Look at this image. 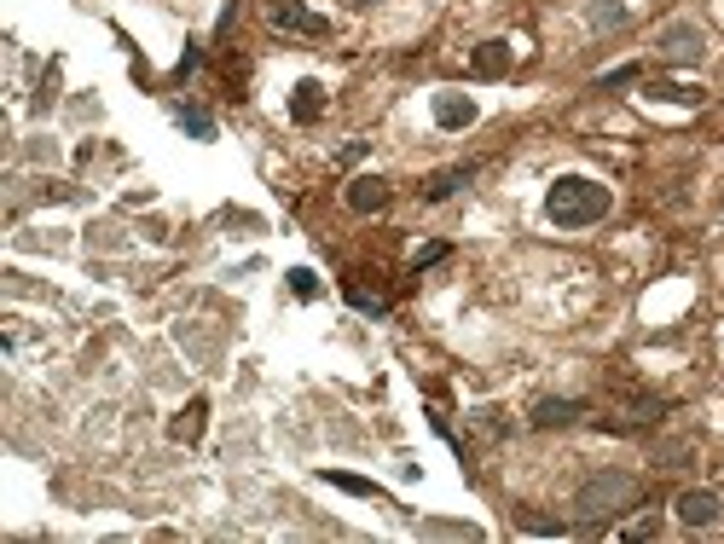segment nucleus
<instances>
[{"mask_svg":"<svg viewBox=\"0 0 724 544\" xmlns=\"http://www.w3.org/2000/svg\"><path fill=\"white\" fill-rule=\"evenodd\" d=\"M609 186L603 180H585V174H562L557 186L545 191V215H551V226H562V232H580V226H597V220L609 215Z\"/></svg>","mask_w":724,"mask_h":544,"instance_id":"nucleus-1","label":"nucleus"},{"mask_svg":"<svg viewBox=\"0 0 724 544\" xmlns=\"http://www.w3.org/2000/svg\"><path fill=\"white\" fill-rule=\"evenodd\" d=\"M638 475H626V469H603V475H591L580 492H574V516L585 527H597V521L620 516V510H632L638 504Z\"/></svg>","mask_w":724,"mask_h":544,"instance_id":"nucleus-2","label":"nucleus"},{"mask_svg":"<svg viewBox=\"0 0 724 544\" xmlns=\"http://www.w3.org/2000/svg\"><path fill=\"white\" fill-rule=\"evenodd\" d=\"M267 24L273 29H290V35H331V24L313 12V6H302V0H267Z\"/></svg>","mask_w":724,"mask_h":544,"instance_id":"nucleus-3","label":"nucleus"},{"mask_svg":"<svg viewBox=\"0 0 724 544\" xmlns=\"http://www.w3.org/2000/svg\"><path fill=\"white\" fill-rule=\"evenodd\" d=\"M655 47H661V58H667V64H701V53H707V35H701L696 24H667Z\"/></svg>","mask_w":724,"mask_h":544,"instance_id":"nucleus-4","label":"nucleus"},{"mask_svg":"<svg viewBox=\"0 0 724 544\" xmlns=\"http://www.w3.org/2000/svg\"><path fill=\"white\" fill-rule=\"evenodd\" d=\"M678 521H684V527H719L724 521V498L713 487L678 492Z\"/></svg>","mask_w":724,"mask_h":544,"instance_id":"nucleus-5","label":"nucleus"},{"mask_svg":"<svg viewBox=\"0 0 724 544\" xmlns=\"http://www.w3.org/2000/svg\"><path fill=\"white\" fill-rule=\"evenodd\" d=\"M470 122H475V99H470V93H452V87H441V93H435V128L458 134V128H470Z\"/></svg>","mask_w":724,"mask_h":544,"instance_id":"nucleus-6","label":"nucleus"},{"mask_svg":"<svg viewBox=\"0 0 724 544\" xmlns=\"http://www.w3.org/2000/svg\"><path fill=\"white\" fill-rule=\"evenodd\" d=\"M383 203H389V180H377V174L348 180V209H354V215H377Z\"/></svg>","mask_w":724,"mask_h":544,"instance_id":"nucleus-7","label":"nucleus"},{"mask_svg":"<svg viewBox=\"0 0 724 544\" xmlns=\"http://www.w3.org/2000/svg\"><path fill=\"white\" fill-rule=\"evenodd\" d=\"M574 417H585V406L580 400H533V429H568Z\"/></svg>","mask_w":724,"mask_h":544,"instance_id":"nucleus-8","label":"nucleus"},{"mask_svg":"<svg viewBox=\"0 0 724 544\" xmlns=\"http://www.w3.org/2000/svg\"><path fill=\"white\" fill-rule=\"evenodd\" d=\"M510 58H516V47H510V41H481V47H475V76H487V82H493V76H504V70H510Z\"/></svg>","mask_w":724,"mask_h":544,"instance_id":"nucleus-9","label":"nucleus"},{"mask_svg":"<svg viewBox=\"0 0 724 544\" xmlns=\"http://www.w3.org/2000/svg\"><path fill=\"white\" fill-rule=\"evenodd\" d=\"M464 180H475V168H470V163L441 168V174H429V180H423V197H429V203H446V197H452V191L464 186Z\"/></svg>","mask_w":724,"mask_h":544,"instance_id":"nucleus-10","label":"nucleus"},{"mask_svg":"<svg viewBox=\"0 0 724 544\" xmlns=\"http://www.w3.org/2000/svg\"><path fill=\"white\" fill-rule=\"evenodd\" d=\"M319 110H325V87L319 82H296V93H290V116H296V122H319Z\"/></svg>","mask_w":724,"mask_h":544,"instance_id":"nucleus-11","label":"nucleus"},{"mask_svg":"<svg viewBox=\"0 0 724 544\" xmlns=\"http://www.w3.org/2000/svg\"><path fill=\"white\" fill-rule=\"evenodd\" d=\"M585 18H591V29H620L626 24V6H620V0H591Z\"/></svg>","mask_w":724,"mask_h":544,"instance_id":"nucleus-12","label":"nucleus"},{"mask_svg":"<svg viewBox=\"0 0 724 544\" xmlns=\"http://www.w3.org/2000/svg\"><path fill=\"white\" fill-rule=\"evenodd\" d=\"M649 99H667V105H701L707 93H701V87H684V82H655L649 87Z\"/></svg>","mask_w":724,"mask_h":544,"instance_id":"nucleus-13","label":"nucleus"},{"mask_svg":"<svg viewBox=\"0 0 724 544\" xmlns=\"http://www.w3.org/2000/svg\"><path fill=\"white\" fill-rule=\"evenodd\" d=\"M203 417H209V406H203V400H192V406L180 411V423H174L168 435H174V440H197V435H203Z\"/></svg>","mask_w":724,"mask_h":544,"instance_id":"nucleus-14","label":"nucleus"},{"mask_svg":"<svg viewBox=\"0 0 724 544\" xmlns=\"http://www.w3.org/2000/svg\"><path fill=\"white\" fill-rule=\"evenodd\" d=\"M325 481H331V487H342V492H354V498H383V487H371V481H360V475H325Z\"/></svg>","mask_w":724,"mask_h":544,"instance_id":"nucleus-15","label":"nucleus"},{"mask_svg":"<svg viewBox=\"0 0 724 544\" xmlns=\"http://www.w3.org/2000/svg\"><path fill=\"white\" fill-rule=\"evenodd\" d=\"M180 128H186V134H197V139H209V134H215V122H209L203 110H180Z\"/></svg>","mask_w":724,"mask_h":544,"instance_id":"nucleus-16","label":"nucleus"},{"mask_svg":"<svg viewBox=\"0 0 724 544\" xmlns=\"http://www.w3.org/2000/svg\"><path fill=\"white\" fill-rule=\"evenodd\" d=\"M620 539H661V521H632V527H620Z\"/></svg>","mask_w":724,"mask_h":544,"instance_id":"nucleus-17","label":"nucleus"},{"mask_svg":"<svg viewBox=\"0 0 724 544\" xmlns=\"http://www.w3.org/2000/svg\"><path fill=\"white\" fill-rule=\"evenodd\" d=\"M626 82H638V64H620V70L603 76V87H626Z\"/></svg>","mask_w":724,"mask_h":544,"instance_id":"nucleus-18","label":"nucleus"},{"mask_svg":"<svg viewBox=\"0 0 724 544\" xmlns=\"http://www.w3.org/2000/svg\"><path fill=\"white\" fill-rule=\"evenodd\" d=\"M522 527H528V533H545V539H557L562 533V521H539V516H522Z\"/></svg>","mask_w":724,"mask_h":544,"instance_id":"nucleus-19","label":"nucleus"},{"mask_svg":"<svg viewBox=\"0 0 724 544\" xmlns=\"http://www.w3.org/2000/svg\"><path fill=\"white\" fill-rule=\"evenodd\" d=\"M446 255V244H423L418 255H412V267H435V261H441Z\"/></svg>","mask_w":724,"mask_h":544,"instance_id":"nucleus-20","label":"nucleus"},{"mask_svg":"<svg viewBox=\"0 0 724 544\" xmlns=\"http://www.w3.org/2000/svg\"><path fill=\"white\" fill-rule=\"evenodd\" d=\"M290 284H296V296H313V290H319V284H313V272H307V267H296V272H290Z\"/></svg>","mask_w":724,"mask_h":544,"instance_id":"nucleus-21","label":"nucleus"},{"mask_svg":"<svg viewBox=\"0 0 724 544\" xmlns=\"http://www.w3.org/2000/svg\"><path fill=\"white\" fill-rule=\"evenodd\" d=\"M348 301H354L360 313H383V301H377V296H365V290H348Z\"/></svg>","mask_w":724,"mask_h":544,"instance_id":"nucleus-22","label":"nucleus"}]
</instances>
